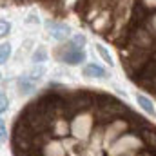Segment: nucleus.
Wrapping results in <instances>:
<instances>
[{"label": "nucleus", "instance_id": "nucleus-1", "mask_svg": "<svg viewBox=\"0 0 156 156\" xmlns=\"http://www.w3.org/2000/svg\"><path fill=\"white\" fill-rule=\"evenodd\" d=\"M13 156H156V123L96 89L49 87L16 115Z\"/></svg>", "mask_w": 156, "mask_h": 156}, {"label": "nucleus", "instance_id": "nucleus-2", "mask_svg": "<svg viewBox=\"0 0 156 156\" xmlns=\"http://www.w3.org/2000/svg\"><path fill=\"white\" fill-rule=\"evenodd\" d=\"M58 56H60L62 62H66L69 66H78L85 60V51L82 47L75 45V44H69L67 47H62L58 51Z\"/></svg>", "mask_w": 156, "mask_h": 156}, {"label": "nucleus", "instance_id": "nucleus-3", "mask_svg": "<svg viewBox=\"0 0 156 156\" xmlns=\"http://www.w3.org/2000/svg\"><path fill=\"white\" fill-rule=\"evenodd\" d=\"M83 75L85 76H91V78H107V71L96 64H89L83 67Z\"/></svg>", "mask_w": 156, "mask_h": 156}, {"label": "nucleus", "instance_id": "nucleus-4", "mask_svg": "<svg viewBox=\"0 0 156 156\" xmlns=\"http://www.w3.org/2000/svg\"><path fill=\"white\" fill-rule=\"evenodd\" d=\"M136 102H138V105L147 113V115H151V116H154L156 118V109H154V105H153V102L145 96V94H136Z\"/></svg>", "mask_w": 156, "mask_h": 156}, {"label": "nucleus", "instance_id": "nucleus-5", "mask_svg": "<svg viewBox=\"0 0 156 156\" xmlns=\"http://www.w3.org/2000/svg\"><path fill=\"white\" fill-rule=\"evenodd\" d=\"M18 85H20V91H24V93H29L33 87H35V83H33V80L27 76H22L18 80Z\"/></svg>", "mask_w": 156, "mask_h": 156}, {"label": "nucleus", "instance_id": "nucleus-6", "mask_svg": "<svg viewBox=\"0 0 156 156\" xmlns=\"http://www.w3.org/2000/svg\"><path fill=\"white\" fill-rule=\"evenodd\" d=\"M9 55H11V45H9L7 42H4V44H2V51H0V62L5 64V62L9 60Z\"/></svg>", "mask_w": 156, "mask_h": 156}, {"label": "nucleus", "instance_id": "nucleus-7", "mask_svg": "<svg viewBox=\"0 0 156 156\" xmlns=\"http://www.w3.org/2000/svg\"><path fill=\"white\" fill-rule=\"evenodd\" d=\"M67 35H69V27H58V29L51 31V37L56 40H64Z\"/></svg>", "mask_w": 156, "mask_h": 156}, {"label": "nucleus", "instance_id": "nucleus-8", "mask_svg": "<svg viewBox=\"0 0 156 156\" xmlns=\"http://www.w3.org/2000/svg\"><path fill=\"white\" fill-rule=\"evenodd\" d=\"M96 49H98V53L102 55V58H104V60H105L109 66H113V60H111V55L107 53V49H105L104 45H96Z\"/></svg>", "mask_w": 156, "mask_h": 156}, {"label": "nucleus", "instance_id": "nucleus-9", "mask_svg": "<svg viewBox=\"0 0 156 156\" xmlns=\"http://www.w3.org/2000/svg\"><path fill=\"white\" fill-rule=\"evenodd\" d=\"M73 44L78 45V47H82V45L85 44V37H83V35H76V37L73 38Z\"/></svg>", "mask_w": 156, "mask_h": 156}, {"label": "nucleus", "instance_id": "nucleus-10", "mask_svg": "<svg viewBox=\"0 0 156 156\" xmlns=\"http://www.w3.org/2000/svg\"><path fill=\"white\" fill-rule=\"evenodd\" d=\"M0 27H2V31H0V35H2V37H5V35L9 33V24H7L5 20H2V22H0Z\"/></svg>", "mask_w": 156, "mask_h": 156}, {"label": "nucleus", "instance_id": "nucleus-11", "mask_svg": "<svg viewBox=\"0 0 156 156\" xmlns=\"http://www.w3.org/2000/svg\"><path fill=\"white\" fill-rule=\"evenodd\" d=\"M44 60H45V53L38 49V53H35V62H44Z\"/></svg>", "mask_w": 156, "mask_h": 156}, {"label": "nucleus", "instance_id": "nucleus-12", "mask_svg": "<svg viewBox=\"0 0 156 156\" xmlns=\"http://www.w3.org/2000/svg\"><path fill=\"white\" fill-rule=\"evenodd\" d=\"M0 127H2V142H5V125H4V122H0Z\"/></svg>", "mask_w": 156, "mask_h": 156}, {"label": "nucleus", "instance_id": "nucleus-13", "mask_svg": "<svg viewBox=\"0 0 156 156\" xmlns=\"http://www.w3.org/2000/svg\"><path fill=\"white\" fill-rule=\"evenodd\" d=\"M5 111V94L2 93V113Z\"/></svg>", "mask_w": 156, "mask_h": 156}]
</instances>
